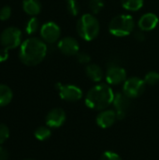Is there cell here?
<instances>
[{
    "instance_id": "52a82bcc",
    "label": "cell",
    "mask_w": 159,
    "mask_h": 160,
    "mask_svg": "<svg viewBox=\"0 0 159 160\" xmlns=\"http://www.w3.org/2000/svg\"><path fill=\"white\" fill-rule=\"evenodd\" d=\"M56 88L59 92L60 98L68 102H76L82 99V89L74 84H62L57 83Z\"/></svg>"
},
{
    "instance_id": "44dd1931",
    "label": "cell",
    "mask_w": 159,
    "mask_h": 160,
    "mask_svg": "<svg viewBox=\"0 0 159 160\" xmlns=\"http://www.w3.org/2000/svg\"><path fill=\"white\" fill-rule=\"evenodd\" d=\"M67 9L72 16H77L80 13L81 7L77 0H67Z\"/></svg>"
},
{
    "instance_id": "9c48e42d",
    "label": "cell",
    "mask_w": 159,
    "mask_h": 160,
    "mask_svg": "<svg viewBox=\"0 0 159 160\" xmlns=\"http://www.w3.org/2000/svg\"><path fill=\"white\" fill-rule=\"evenodd\" d=\"M112 104L117 115V120L125 119L130 108V98L124 93H117L114 96Z\"/></svg>"
},
{
    "instance_id": "2e32d148",
    "label": "cell",
    "mask_w": 159,
    "mask_h": 160,
    "mask_svg": "<svg viewBox=\"0 0 159 160\" xmlns=\"http://www.w3.org/2000/svg\"><path fill=\"white\" fill-rule=\"evenodd\" d=\"M22 8L26 14L36 16L41 11V3L38 0H23Z\"/></svg>"
},
{
    "instance_id": "7402d4cb",
    "label": "cell",
    "mask_w": 159,
    "mask_h": 160,
    "mask_svg": "<svg viewBox=\"0 0 159 160\" xmlns=\"http://www.w3.org/2000/svg\"><path fill=\"white\" fill-rule=\"evenodd\" d=\"M144 82L147 85H156L159 82V73L157 71H149L144 77Z\"/></svg>"
},
{
    "instance_id": "e0dca14e",
    "label": "cell",
    "mask_w": 159,
    "mask_h": 160,
    "mask_svg": "<svg viewBox=\"0 0 159 160\" xmlns=\"http://www.w3.org/2000/svg\"><path fill=\"white\" fill-rule=\"evenodd\" d=\"M13 98L12 90L6 84H0V107L8 105Z\"/></svg>"
},
{
    "instance_id": "7c38bea8",
    "label": "cell",
    "mask_w": 159,
    "mask_h": 160,
    "mask_svg": "<svg viewBox=\"0 0 159 160\" xmlns=\"http://www.w3.org/2000/svg\"><path fill=\"white\" fill-rule=\"evenodd\" d=\"M59 51L68 56L77 55L80 52V45L79 42L72 37H66L59 40L57 45Z\"/></svg>"
},
{
    "instance_id": "277c9868",
    "label": "cell",
    "mask_w": 159,
    "mask_h": 160,
    "mask_svg": "<svg viewBox=\"0 0 159 160\" xmlns=\"http://www.w3.org/2000/svg\"><path fill=\"white\" fill-rule=\"evenodd\" d=\"M135 28V21L131 15L120 14L112 19L109 31L115 37H125L131 34Z\"/></svg>"
},
{
    "instance_id": "3957f363",
    "label": "cell",
    "mask_w": 159,
    "mask_h": 160,
    "mask_svg": "<svg viewBox=\"0 0 159 160\" xmlns=\"http://www.w3.org/2000/svg\"><path fill=\"white\" fill-rule=\"evenodd\" d=\"M76 28L79 36L82 39L91 41L98 36L100 25L95 15L91 13H85L78 20Z\"/></svg>"
},
{
    "instance_id": "ba28073f",
    "label": "cell",
    "mask_w": 159,
    "mask_h": 160,
    "mask_svg": "<svg viewBox=\"0 0 159 160\" xmlns=\"http://www.w3.org/2000/svg\"><path fill=\"white\" fill-rule=\"evenodd\" d=\"M61 35V29L57 23L54 22H45L40 28V36L42 40L47 43H54L56 42Z\"/></svg>"
},
{
    "instance_id": "f546056e",
    "label": "cell",
    "mask_w": 159,
    "mask_h": 160,
    "mask_svg": "<svg viewBox=\"0 0 159 160\" xmlns=\"http://www.w3.org/2000/svg\"><path fill=\"white\" fill-rule=\"evenodd\" d=\"M134 38L138 41H143L144 38H145V35H144L143 31L140 29V30H138V31H136L134 33Z\"/></svg>"
},
{
    "instance_id": "5b68a950",
    "label": "cell",
    "mask_w": 159,
    "mask_h": 160,
    "mask_svg": "<svg viewBox=\"0 0 159 160\" xmlns=\"http://www.w3.org/2000/svg\"><path fill=\"white\" fill-rule=\"evenodd\" d=\"M0 44L3 48L11 50L22 44V32L19 28L9 26L2 31L0 35Z\"/></svg>"
},
{
    "instance_id": "7a4b0ae2",
    "label": "cell",
    "mask_w": 159,
    "mask_h": 160,
    "mask_svg": "<svg viewBox=\"0 0 159 160\" xmlns=\"http://www.w3.org/2000/svg\"><path fill=\"white\" fill-rule=\"evenodd\" d=\"M115 94L111 86L105 83H99L92 87L85 97V105L95 111L106 110L112 104Z\"/></svg>"
},
{
    "instance_id": "cb8c5ba5",
    "label": "cell",
    "mask_w": 159,
    "mask_h": 160,
    "mask_svg": "<svg viewBox=\"0 0 159 160\" xmlns=\"http://www.w3.org/2000/svg\"><path fill=\"white\" fill-rule=\"evenodd\" d=\"M9 137V129L8 128L4 125L0 124V145H2Z\"/></svg>"
},
{
    "instance_id": "d6986e66",
    "label": "cell",
    "mask_w": 159,
    "mask_h": 160,
    "mask_svg": "<svg viewBox=\"0 0 159 160\" xmlns=\"http://www.w3.org/2000/svg\"><path fill=\"white\" fill-rule=\"evenodd\" d=\"M34 135L37 140L43 142V141L48 140L52 136V131L48 126L47 127H39L35 130Z\"/></svg>"
},
{
    "instance_id": "30bf717a",
    "label": "cell",
    "mask_w": 159,
    "mask_h": 160,
    "mask_svg": "<svg viewBox=\"0 0 159 160\" xmlns=\"http://www.w3.org/2000/svg\"><path fill=\"white\" fill-rule=\"evenodd\" d=\"M127 80V71L117 65H112L106 72V81L111 85H118Z\"/></svg>"
},
{
    "instance_id": "4dcf8cb0",
    "label": "cell",
    "mask_w": 159,
    "mask_h": 160,
    "mask_svg": "<svg viewBox=\"0 0 159 160\" xmlns=\"http://www.w3.org/2000/svg\"><path fill=\"white\" fill-rule=\"evenodd\" d=\"M26 160H33V159H26Z\"/></svg>"
},
{
    "instance_id": "ac0fdd59",
    "label": "cell",
    "mask_w": 159,
    "mask_h": 160,
    "mask_svg": "<svg viewBox=\"0 0 159 160\" xmlns=\"http://www.w3.org/2000/svg\"><path fill=\"white\" fill-rule=\"evenodd\" d=\"M144 4L143 0H121L122 7L129 11L140 10Z\"/></svg>"
},
{
    "instance_id": "9a60e30c",
    "label": "cell",
    "mask_w": 159,
    "mask_h": 160,
    "mask_svg": "<svg viewBox=\"0 0 159 160\" xmlns=\"http://www.w3.org/2000/svg\"><path fill=\"white\" fill-rule=\"evenodd\" d=\"M85 73L87 77L95 82H99L104 76L102 68L97 64H89L85 68Z\"/></svg>"
},
{
    "instance_id": "4316f807",
    "label": "cell",
    "mask_w": 159,
    "mask_h": 160,
    "mask_svg": "<svg viewBox=\"0 0 159 160\" xmlns=\"http://www.w3.org/2000/svg\"><path fill=\"white\" fill-rule=\"evenodd\" d=\"M77 58H78V62L81 64H88L91 61V56L87 53V52H79L77 54Z\"/></svg>"
},
{
    "instance_id": "8992f818",
    "label": "cell",
    "mask_w": 159,
    "mask_h": 160,
    "mask_svg": "<svg viewBox=\"0 0 159 160\" xmlns=\"http://www.w3.org/2000/svg\"><path fill=\"white\" fill-rule=\"evenodd\" d=\"M146 83L144 80L139 78V77H131L129 79H127L124 82L123 86V93L131 98H136L141 97L144 90H145Z\"/></svg>"
},
{
    "instance_id": "ffe728a7",
    "label": "cell",
    "mask_w": 159,
    "mask_h": 160,
    "mask_svg": "<svg viewBox=\"0 0 159 160\" xmlns=\"http://www.w3.org/2000/svg\"><path fill=\"white\" fill-rule=\"evenodd\" d=\"M38 28H39V22H38L37 18L33 16L27 22L26 26H25V31L28 35H33L38 30Z\"/></svg>"
},
{
    "instance_id": "83f0119b",
    "label": "cell",
    "mask_w": 159,
    "mask_h": 160,
    "mask_svg": "<svg viewBox=\"0 0 159 160\" xmlns=\"http://www.w3.org/2000/svg\"><path fill=\"white\" fill-rule=\"evenodd\" d=\"M8 50L7 49H5V48H2L0 49V63L2 62H5L7 60L8 58Z\"/></svg>"
},
{
    "instance_id": "5bb4252c",
    "label": "cell",
    "mask_w": 159,
    "mask_h": 160,
    "mask_svg": "<svg viewBox=\"0 0 159 160\" xmlns=\"http://www.w3.org/2000/svg\"><path fill=\"white\" fill-rule=\"evenodd\" d=\"M158 17L155 13L148 12V13L143 14L140 18V20L138 22V26L143 32L144 31H151L157 27V25L158 24Z\"/></svg>"
},
{
    "instance_id": "484cf974",
    "label": "cell",
    "mask_w": 159,
    "mask_h": 160,
    "mask_svg": "<svg viewBox=\"0 0 159 160\" xmlns=\"http://www.w3.org/2000/svg\"><path fill=\"white\" fill-rule=\"evenodd\" d=\"M11 15V8L8 6H4L0 9V20L1 21H7L9 19Z\"/></svg>"
},
{
    "instance_id": "d4e9b609",
    "label": "cell",
    "mask_w": 159,
    "mask_h": 160,
    "mask_svg": "<svg viewBox=\"0 0 159 160\" xmlns=\"http://www.w3.org/2000/svg\"><path fill=\"white\" fill-rule=\"evenodd\" d=\"M100 160H122V158L118 154L112 151H106L103 153Z\"/></svg>"
},
{
    "instance_id": "4fadbf2b",
    "label": "cell",
    "mask_w": 159,
    "mask_h": 160,
    "mask_svg": "<svg viewBox=\"0 0 159 160\" xmlns=\"http://www.w3.org/2000/svg\"><path fill=\"white\" fill-rule=\"evenodd\" d=\"M117 120V115L114 110H103L101 111L96 119L97 125L101 128H109Z\"/></svg>"
},
{
    "instance_id": "6da1fadb",
    "label": "cell",
    "mask_w": 159,
    "mask_h": 160,
    "mask_svg": "<svg viewBox=\"0 0 159 160\" xmlns=\"http://www.w3.org/2000/svg\"><path fill=\"white\" fill-rule=\"evenodd\" d=\"M46 43L37 38H29L22 42L19 51V57L22 64L34 67L41 63L47 54Z\"/></svg>"
},
{
    "instance_id": "603a6c76",
    "label": "cell",
    "mask_w": 159,
    "mask_h": 160,
    "mask_svg": "<svg viewBox=\"0 0 159 160\" xmlns=\"http://www.w3.org/2000/svg\"><path fill=\"white\" fill-rule=\"evenodd\" d=\"M104 8L103 0H90L89 1V9L93 14H98Z\"/></svg>"
},
{
    "instance_id": "8fae6325",
    "label": "cell",
    "mask_w": 159,
    "mask_h": 160,
    "mask_svg": "<svg viewBox=\"0 0 159 160\" xmlns=\"http://www.w3.org/2000/svg\"><path fill=\"white\" fill-rule=\"evenodd\" d=\"M66 119L67 115L65 111L60 108H55L47 113L45 122L50 128H58L65 124Z\"/></svg>"
},
{
    "instance_id": "f1b7e54d",
    "label": "cell",
    "mask_w": 159,
    "mask_h": 160,
    "mask_svg": "<svg viewBox=\"0 0 159 160\" xmlns=\"http://www.w3.org/2000/svg\"><path fill=\"white\" fill-rule=\"evenodd\" d=\"M8 158H9L8 151L5 147L0 146V160H8Z\"/></svg>"
}]
</instances>
